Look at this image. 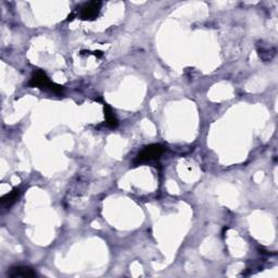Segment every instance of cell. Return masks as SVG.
<instances>
[{
	"label": "cell",
	"mask_w": 278,
	"mask_h": 278,
	"mask_svg": "<svg viewBox=\"0 0 278 278\" xmlns=\"http://www.w3.org/2000/svg\"><path fill=\"white\" fill-rule=\"evenodd\" d=\"M164 152V147L159 144H153L145 147V148L137 154L134 161V164H143L146 162H150L153 160H158Z\"/></svg>",
	"instance_id": "cell-2"
},
{
	"label": "cell",
	"mask_w": 278,
	"mask_h": 278,
	"mask_svg": "<svg viewBox=\"0 0 278 278\" xmlns=\"http://www.w3.org/2000/svg\"><path fill=\"white\" fill-rule=\"evenodd\" d=\"M102 3L101 2H91L86 3L79 8V18L83 21H94L98 18L100 13Z\"/></svg>",
	"instance_id": "cell-3"
},
{
	"label": "cell",
	"mask_w": 278,
	"mask_h": 278,
	"mask_svg": "<svg viewBox=\"0 0 278 278\" xmlns=\"http://www.w3.org/2000/svg\"><path fill=\"white\" fill-rule=\"evenodd\" d=\"M103 105V112H104V117H105V122H107V124L109 127L111 128H116L119 125V121L116 117V114H114L113 110L111 109L110 105H108L105 102H102Z\"/></svg>",
	"instance_id": "cell-6"
},
{
	"label": "cell",
	"mask_w": 278,
	"mask_h": 278,
	"mask_svg": "<svg viewBox=\"0 0 278 278\" xmlns=\"http://www.w3.org/2000/svg\"><path fill=\"white\" fill-rule=\"evenodd\" d=\"M7 275L10 278H31L35 277L37 274L32 267L29 266H14L8 271Z\"/></svg>",
	"instance_id": "cell-4"
},
{
	"label": "cell",
	"mask_w": 278,
	"mask_h": 278,
	"mask_svg": "<svg viewBox=\"0 0 278 278\" xmlns=\"http://www.w3.org/2000/svg\"><path fill=\"white\" fill-rule=\"evenodd\" d=\"M29 86L33 87V88L46 89V91L51 92L55 95L63 94V86L58 85V84L53 83V81H51L47 76L46 73L42 70H37L36 72H34V74L32 75V77L30 79Z\"/></svg>",
	"instance_id": "cell-1"
},
{
	"label": "cell",
	"mask_w": 278,
	"mask_h": 278,
	"mask_svg": "<svg viewBox=\"0 0 278 278\" xmlns=\"http://www.w3.org/2000/svg\"><path fill=\"white\" fill-rule=\"evenodd\" d=\"M21 194V191L19 188H14L12 191H10L9 193L5 194L4 197L2 198V206L4 208H10L12 207L13 204L16 202V200L19 199Z\"/></svg>",
	"instance_id": "cell-5"
}]
</instances>
